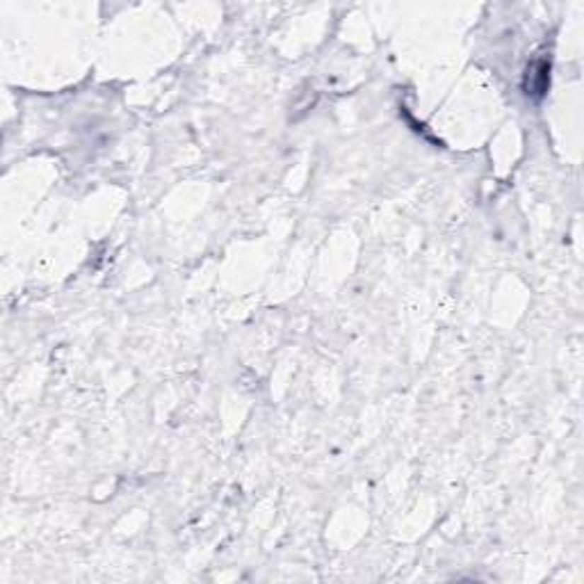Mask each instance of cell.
I'll list each match as a JSON object with an SVG mask.
<instances>
[{"mask_svg": "<svg viewBox=\"0 0 584 584\" xmlns=\"http://www.w3.org/2000/svg\"><path fill=\"white\" fill-rule=\"evenodd\" d=\"M548 71L550 67L546 62H537L532 69H527V83L525 89L532 96H541L548 87Z\"/></svg>", "mask_w": 584, "mask_h": 584, "instance_id": "6da1fadb", "label": "cell"}]
</instances>
